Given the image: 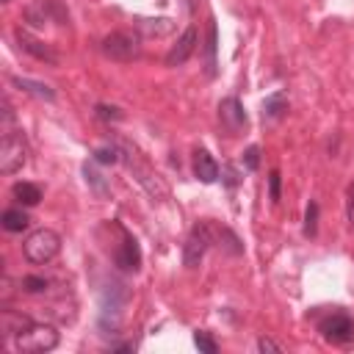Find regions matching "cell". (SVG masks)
Listing matches in <instances>:
<instances>
[{"label": "cell", "instance_id": "e0dca14e", "mask_svg": "<svg viewBox=\"0 0 354 354\" xmlns=\"http://www.w3.org/2000/svg\"><path fill=\"white\" fill-rule=\"evenodd\" d=\"M136 25H138L141 30H147L149 36H166V33L174 30V22L166 19V17H158V19H138Z\"/></svg>", "mask_w": 354, "mask_h": 354}, {"label": "cell", "instance_id": "8992f818", "mask_svg": "<svg viewBox=\"0 0 354 354\" xmlns=\"http://www.w3.org/2000/svg\"><path fill=\"white\" fill-rule=\"evenodd\" d=\"M318 332L324 335V340H329L335 346H346V343L354 340V318L335 310V313H329L326 318L318 321Z\"/></svg>", "mask_w": 354, "mask_h": 354}, {"label": "cell", "instance_id": "7a4b0ae2", "mask_svg": "<svg viewBox=\"0 0 354 354\" xmlns=\"http://www.w3.org/2000/svg\"><path fill=\"white\" fill-rule=\"evenodd\" d=\"M58 346V332L50 324H28L25 329H19L14 335V348L25 351V354H44L53 351Z\"/></svg>", "mask_w": 354, "mask_h": 354}, {"label": "cell", "instance_id": "83f0119b", "mask_svg": "<svg viewBox=\"0 0 354 354\" xmlns=\"http://www.w3.org/2000/svg\"><path fill=\"white\" fill-rule=\"evenodd\" d=\"M243 163H246L249 171H254V169L260 166V149H257V147H249V149L243 152Z\"/></svg>", "mask_w": 354, "mask_h": 354}, {"label": "cell", "instance_id": "30bf717a", "mask_svg": "<svg viewBox=\"0 0 354 354\" xmlns=\"http://www.w3.org/2000/svg\"><path fill=\"white\" fill-rule=\"evenodd\" d=\"M218 119H221V127L227 133H238L246 127V111L235 97H227L218 102Z\"/></svg>", "mask_w": 354, "mask_h": 354}, {"label": "cell", "instance_id": "1f68e13d", "mask_svg": "<svg viewBox=\"0 0 354 354\" xmlns=\"http://www.w3.org/2000/svg\"><path fill=\"white\" fill-rule=\"evenodd\" d=\"M3 3H8V0H3Z\"/></svg>", "mask_w": 354, "mask_h": 354}, {"label": "cell", "instance_id": "5bb4252c", "mask_svg": "<svg viewBox=\"0 0 354 354\" xmlns=\"http://www.w3.org/2000/svg\"><path fill=\"white\" fill-rule=\"evenodd\" d=\"M11 83H14L17 88H22L25 94H33V97H39V100H47V102L55 100V91H53L47 83H39V80H30V77H11Z\"/></svg>", "mask_w": 354, "mask_h": 354}, {"label": "cell", "instance_id": "d4e9b609", "mask_svg": "<svg viewBox=\"0 0 354 354\" xmlns=\"http://www.w3.org/2000/svg\"><path fill=\"white\" fill-rule=\"evenodd\" d=\"M213 66H216V25H210L207 30V72L213 75Z\"/></svg>", "mask_w": 354, "mask_h": 354}, {"label": "cell", "instance_id": "ba28073f", "mask_svg": "<svg viewBox=\"0 0 354 354\" xmlns=\"http://www.w3.org/2000/svg\"><path fill=\"white\" fill-rule=\"evenodd\" d=\"M111 257L116 263V268L122 271H138L141 268V249H138V241L119 224V243H113L111 249Z\"/></svg>", "mask_w": 354, "mask_h": 354}, {"label": "cell", "instance_id": "44dd1931", "mask_svg": "<svg viewBox=\"0 0 354 354\" xmlns=\"http://www.w3.org/2000/svg\"><path fill=\"white\" fill-rule=\"evenodd\" d=\"M315 232H318V205L310 202L307 210H304V235L307 238H315Z\"/></svg>", "mask_w": 354, "mask_h": 354}, {"label": "cell", "instance_id": "d6986e66", "mask_svg": "<svg viewBox=\"0 0 354 354\" xmlns=\"http://www.w3.org/2000/svg\"><path fill=\"white\" fill-rule=\"evenodd\" d=\"M83 174H86V183L94 188V194H97V196H102V199H105V196L111 194V185L105 183V177H102L97 169H91V166L86 163V166H83Z\"/></svg>", "mask_w": 354, "mask_h": 354}, {"label": "cell", "instance_id": "3957f363", "mask_svg": "<svg viewBox=\"0 0 354 354\" xmlns=\"http://www.w3.org/2000/svg\"><path fill=\"white\" fill-rule=\"evenodd\" d=\"M216 243V224L213 221H196L185 238V246H183V263L188 268H196L199 260L205 257V252Z\"/></svg>", "mask_w": 354, "mask_h": 354}, {"label": "cell", "instance_id": "4316f807", "mask_svg": "<svg viewBox=\"0 0 354 354\" xmlns=\"http://www.w3.org/2000/svg\"><path fill=\"white\" fill-rule=\"evenodd\" d=\"M346 218H348V227L354 230V180L346 188Z\"/></svg>", "mask_w": 354, "mask_h": 354}, {"label": "cell", "instance_id": "6da1fadb", "mask_svg": "<svg viewBox=\"0 0 354 354\" xmlns=\"http://www.w3.org/2000/svg\"><path fill=\"white\" fill-rule=\"evenodd\" d=\"M58 252H61V235H58L55 230H50V227L33 230V232L25 238V243H22V254H25L28 263H33V266L50 263L53 257H58Z\"/></svg>", "mask_w": 354, "mask_h": 354}, {"label": "cell", "instance_id": "ac0fdd59", "mask_svg": "<svg viewBox=\"0 0 354 354\" xmlns=\"http://www.w3.org/2000/svg\"><path fill=\"white\" fill-rule=\"evenodd\" d=\"M285 111H288V100H285V94H282V91L268 94V97L263 100V116L277 119V116H282Z\"/></svg>", "mask_w": 354, "mask_h": 354}, {"label": "cell", "instance_id": "52a82bcc", "mask_svg": "<svg viewBox=\"0 0 354 354\" xmlns=\"http://www.w3.org/2000/svg\"><path fill=\"white\" fill-rule=\"evenodd\" d=\"M119 152H122V160L127 163V169H130V171L136 174V180H138V183H141V185L149 191V196H152V199H160V196H166V185L158 180V174H155V171H152V169H149L144 160H138V155H136L133 149L122 147Z\"/></svg>", "mask_w": 354, "mask_h": 354}, {"label": "cell", "instance_id": "cb8c5ba5", "mask_svg": "<svg viewBox=\"0 0 354 354\" xmlns=\"http://www.w3.org/2000/svg\"><path fill=\"white\" fill-rule=\"evenodd\" d=\"M94 113H97V119H102V122H119V119L124 116L116 105H105V102H100V105L94 108Z\"/></svg>", "mask_w": 354, "mask_h": 354}, {"label": "cell", "instance_id": "ffe728a7", "mask_svg": "<svg viewBox=\"0 0 354 354\" xmlns=\"http://www.w3.org/2000/svg\"><path fill=\"white\" fill-rule=\"evenodd\" d=\"M30 324V318H25V315H17V313H11V310H3V329H6V335H17L19 329H25Z\"/></svg>", "mask_w": 354, "mask_h": 354}, {"label": "cell", "instance_id": "4fadbf2b", "mask_svg": "<svg viewBox=\"0 0 354 354\" xmlns=\"http://www.w3.org/2000/svg\"><path fill=\"white\" fill-rule=\"evenodd\" d=\"M53 17H58V19H64V8L55 3V0H36L33 6H28V11H25V19L30 22V25H44L47 19H53Z\"/></svg>", "mask_w": 354, "mask_h": 354}, {"label": "cell", "instance_id": "7c38bea8", "mask_svg": "<svg viewBox=\"0 0 354 354\" xmlns=\"http://www.w3.org/2000/svg\"><path fill=\"white\" fill-rule=\"evenodd\" d=\"M194 177L199 183H205V185L218 180V163H216V158L207 149H196L194 152Z\"/></svg>", "mask_w": 354, "mask_h": 354}, {"label": "cell", "instance_id": "9a60e30c", "mask_svg": "<svg viewBox=\"0 0 354 354\" xmlns=\"http://www.w3.org/2000/svg\"><path fill=\"white\" fill-rule=\"evenodd\" d=\"M11 194H14V199H17L19 205H25V207H33V205L41 202V188L33 185V183H17V185L11 188Z\"/></svg>", "mask_w": 354, "mask_h": 354}, {"label": "cell", "instance_id": "4dcf8cb0", "mask_svg": "<svg viewBox=\"0 0 354 354\" xmlns=\"http://www.w3.org/2000/svg\"><path fill=\"white\" fill-rule=\"evenodd\" d=\"M111 351H133V343H119V346H111Z\"/></svg>", "mask_w": 354, "mask_h": 354}, {"label": "cell", "instance_id": "484cf974", "mask_svg": "<svg viewBox=\"0 0 354 354\" xmlns=\"http://www.w3.org/2000/svg\"><path fill=\"white\" fill-rule=\"evenodd\" d=\"M22 288L28 293H41V290H47V279L44 277H25L22 279Z\"/></svg>", "mask_w": 354, "mask_h": 354}, {"label": "cell", "instance_id": "7402d4cb", "mask_svg": "<svg viewBox=\"0 0 354 354\" xmlns=\"http://www.w3.org/2000/svg\"><path fill=\"white\" fill-rule=\"evenodd\" d=\"M94 160L102 163V166H108V163L122 160V152H119V147H97L94 149Z\"/></svg>", "mask_w": 354, "mask_h": 354}, {"label": "cell", "instance_id": "277c9868", "mask_svg": "<svg viewBox=\"0 0 354 354\" xmlns=\"http://www.w3.org/2000/svg\"><path fill=\"white\" fill-rule=\"evenodd\" d=\"M102 53L111 58V61H119V64H127V61H136L141 55V41L138 36L127 33V30H113L102 39Z\"/></svg>", "mask_w": 354, "mask_h": 354}, {"label": "cell", "instance_id": "5b68a950", "mask_svg": "<svg viewBox=\"0 0 354 354\" xmlns=\"http://www.w3.org/2000/svg\"><path fill=\"white\" fill-rule=\"evenodd\" d=\"M28 163V147L22 133L17 130H6L3 141H0V171L3 174H14Z\"/></svg>", "mask_w": 354, "mask_h": 354}, {"label": "cell", "instance_id": "2e32d148", "mask_svg": "<svg viewBox=\"0 0 354 354\" xmlns=\"http://www.w3.org/2000/svg\"><path fill=\"white\" fill-rule=\"evenodd\" d=\"M0 224H3L6 232H22L30 224V218H28V213L22 207H8V210H3Z\"/></svg>", "mask_w": 354, "mask_h": 354}, {"label": "cell", "instance_id": "8fae6325", "mask_svg": "<svg viewBox=\"0 0 354 354\" xmlns=\"http://www.w3.org/2000/svg\"><path fill=\"white\" fill-rule=\"evenodd\" d=\"M17 41H19V47L25 50V53H30L33 58H39V61H44V64H58V53L50 47V44H44L41 39H36V36H30L28 30H22V28H17Z\"/></svg>", "mask_w": 354, "mask_h": 354}, {"label": "cell", "instance_id": "603a6c76", "mask_svg": "<svg viewBox=\"0 0 354 354\" xmlns=\"http://www.w3.org/2000/svg\"><path fill=\"white\" fill-rule=\"evenodd\" d=\"M194 346H196L199 351H205V354H216V351H218L216 340H213L207 332H202V329H196V332H194Z\"/></svg>", "mask_w": 354, "mask_h": 354}, {"label": "cell", "instance_id": "9c48e42d", "mask_svg": "<svg viewBox=\"0 0 354 354\" xmlns=\"http://www.w3.org/2000/svg\"><path fill=\"white\" fill-rule=\"evenodd\" d=\"M196 44H199V33H196L194 25H188V28L183 30V36L177 39V44L166 53V66H183V64L194 55Z\"/></svg>", "mask_w": 354, "mask_h": 354}, {"label": "cell", "instance_id": "f546056e", "mask_svg": "<svg viewBox=\"0 0 354 354\" xmlns=\"http://www.w3.org/2000/svg\"><path fill=\"white\" fill-rule=\"evenodd\" d=\"M257 351H263V354H266V351L279 354V351H282V346H279V343H274L271 337H257Z\"/></svg>", "mask_w": 354, "mask_h": 354}, {"label": "cell", "instance_id": "f1b7e54d", "mask_svg": "<svg viewBox=\"0 0 354 354\" xmlns=\"http://www.w3.org/2000/svg\"><path fill=\"white\" fill-rule=\"evenodd\" d=\"M279 171L274 169L271 174H268V194H271V202H279Z\"/></svg>", "mask_w": 354, "mask_h": 354}]
</instances>
